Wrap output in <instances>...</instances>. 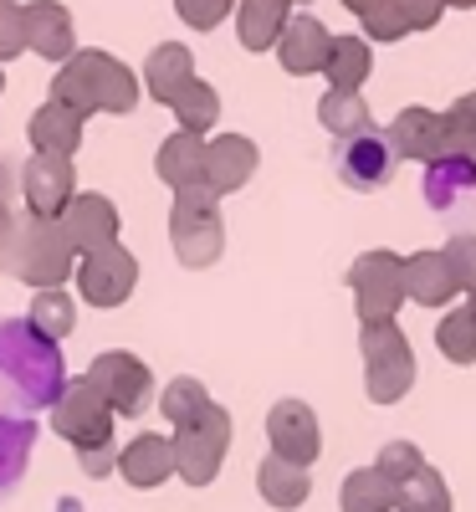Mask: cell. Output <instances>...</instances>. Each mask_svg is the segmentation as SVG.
<instances>
[{"mask_svg":"<svg viewBox=\"0 0 476 512\" xmlns=\"http://www.w3.org/2000/svg\"><path fill=\"white\" fill-rule=\"evenodd\" d=\"M67 384L62 344L36 333L31 318H0V415L52 410Z\"/></svg>","mask_w":476,"mask_h":512,"instance_id":"1","label":"cell"},{"mask_svg":"<svg viewBox=\"0 0 476 512\" xmlns=\"http://www.w3.org/2000/svg\"><path fill=\"white\" fill-rule=\"evenodd\" d=\"M113 420H118V415L108 410V400L98 395V384H93L88 374L67 379L62 395H57V405H52V431H57L62 441H72L77 466H82L88 477H108L113 466H118Z\"/></svg>","mask_w":476,"mask_h":512,"instance_id":"2","label":"cell"},{"mask_svg":"<svg viewBox=\"0 0 476 512\" xmlns=\"http://www.w3.org/2000/svg\"><path fill=\"white\" fill-rule=\"evenodd\" d=\"M52 98L77 108L82 118L88 113H134L139 108V77L128 72L118 57L88 47V52H72L52 82Z\"/></svg>","mask_w":476,"mask_h":512,"instance_id":"3","label":"cell"},{"mask_svg":"<svg viewBox=\"0 0 476 512\" xmlns=\"http://www.w3.org/2000/svg\"><path fill=\"white\" fill-rule=\"evenodd\" d=\"M215 200L221 195L210 185H190V190H175V205H169V241H175L180 267L190 272L221 262V251H226V221Z\"/></svg>","mask_w":476,"mask_h":512,"instance_id":"4","label":"cell"},{"mask_svg":"<svg viewBox=\"0 0 476 512\" xmlns=\"http://www.w3.org/2000/svg\"><path fill=\"white\" fill-rule=\"evenodd\" d=\"M16 282L26 287H62L72 272H77V251L72 241L62 236L57 221L47 216H21L16 221V246H11V267H6Z\"/></svg>","mask_w":476,"mask_h":512,"instance_id":"5","label":"cell"},{"mask_svg":"<svg viewBox=\"0 0 476 512\" xmlns=\"http://www.w3.org/2000/svg\"><path fill=\"white\" fill-rule=\"evenodd\" d=\"M169 446H175V472L190 487H210L215 472H221V461H226V446H231V415L221 405H210L200 420L180 425Z\"/></svg>","mask_w":476,"mask_h":512,"instance_id":"6","label":"cell"},{"mask_svg":"<svg viewBox=\"0 0 476 512\" xmlns=\"http://www.w3.org/2000/svg\"><path fill=\"white\" fill-rule=\"evenodd\" d=\"M364 384L379 405L400 400L415 384V359L395 323H364Z\"/></svg>","mask_w":476,"mask_h":512,"instance_id":"7","label":"cell"},{"mask_svg":"<svg viewBox=\"0 0 476 512\" xmlns=\"http://www.w3.org/2000/svg\"><path fill=\"white\" fill-rule=\"evenodd\" d=\"M77 292H82V303L88 308H123L128 297H134L139 287V262H134V251L128 246H103V251H88V256H77Z\"/></svg>","mask_w":476,"mask_h":512,"instance_id":"8","label":"cell"},{"mask_svg":"<svg viewBox=\"0 0 476 512\" xmlns=\"http://www.w3.org/2000/svg\"><path fill=\"white\" fill-rule=\"evenodd\" d=\"M88 379L98 384V395L108 400L113 415H144L149 400H154V374L139 354H128V349H108L88 364Z\"/></svg>","mask_w":476,"mask_h":512,"instance_id":"9","label":"cell"},{"mask_svg":"<svg viewBox=\"0 0 476 512\" xmlns=\"http://www.w3.org/2000/svg\"><path fill=\"white\" fill-rule=\"evenodd\" d=\"M395 164H400V154H395V144H389V134H379V128L369 123V128H359V134H349V139H338V149H333V169H338V180L349 185V190H384L389 180H395Z\"/></svg>","mask_w":476,"mask_h":512,"instance_id":"10","label":"cell"},{"mask_svg":"<svg viewBox=\"0 0 476 512\" xmlns=\"http://www.w3.org/2000/svg\"><path fill=\"white\" fill-rule=\"evenodd\" d=\"M425 200L446 221H476V154L446 149L425 159Z\"/></svg>","mask_w":476,"mask_h":512,"instance_id":"11","label":"cell"},{"mask_svg":"<svg viewBox=\"0 0 476 512\" xmlns=\"http://www.w3.org/2000/svg\"><path fill=\"white\" fill-rule=\"evenodd\" d=\"M349 287L359 297V318L364 323H389L405 297V262H395L389 251H369L354 262Z\"/></svg>","mask_w":476,"mask_h":512,"instance_id":"12","label":"cell"},{"mask_svg":"<svg viewBox=\"0 0 476 512\" xmlns=\"http://www.w3.org/2000/svg\"><path fill=\"white\" fill-rule=\"evenodd\" d=\"M72 195H77V175H72V159H67V154H31V159L21 164V200H26V216L57 221Z\"/></svg>","mask_w":476,"mask_h":512,"instance_id":"13","label":"cell"},{"mask_svg":"<svg viewBox=\"0 0 476 512\" xmlns=\"http://www.w3.org/2000/svg\"><path fill=\"white\" fill-rule=\"evenodd\" d=\"M57 226H62V236L72 241L77 256L103 251V246L118 241V205H113L108 195H98V190H77V195L67 200V210L57 216Z\"/></svg>","mask_w":476,"mask_h":512,"instance_id":"14","label":"cell"},{"mask_svg":"<svg viewBox=\"0 0 476 512\" xmlns=\"http://www.w3.org/2000/svg\"><path fill=\"white\" fill-rule=\"evenodd\" d=\"M267 441H272V456L292 461V466H308L318 461L323 441H318V420L302 400H277L272 415H267Z\"/></svg>","mask_w":476,"mask_h":512,"instance_id":"15","label":"cell"},{"mask_svg":"<svg viewBox=\"0 0 476 512\" xmlns=\"http://www.w3.org/2000/svg\"><path fill=\"white\" fill-rule=\"evenodd\" d=\"M328 52H333V36L318 16H287L282 36H277V57L292 77H308V72H323L328 67Z\"/></svg>","mask_w":476,"mask_h":512,"instance_id":"16","label":"cell"},{"mask_svg":"<svg viewBox=\"0 0 476 512\" xmlns=\"http://www.w3.org/2000/svg\"><path fill=\"white\" fill-rule=\"evenodd\" d=\"M21 21H26V52L47 57V62H67L77 52L72 16L57 0H31V6H21Z\"/></svg>","mask_w":476,"mask_h":512,"instance_id":"17","label":"cell"},{"mask_svg":"<svg viewBox=\"0 0 476 512\" xmlns=\"http://www.w3.org/2000/svg\"><path fill=\"white\" fill-rule=\"evenodd\" d=\"M169 472H175V446H169L164 436H154V431L134 436L118 451V477L128 487H139V492H154L159 482H169Z\"/></svg>","mask_w":476,"mask_h":512,"instance_id":"18","label":"cell"},{"mask_svg":"<svg viewBox=\"0 0 476 512\" xmlns=\"http://www.w3.org/2000/svg\"><path fill=\"white\" fill-rule=\"evenodd\" d=\"M441 11H446V0H374L364 11V31L379 36V41H400L410 31L436 26Z\"/></svg>","mask_w":476,"mask_h":512,"instance_id":"19","label":"cell"},{"mask_svg":"<svg viewBox=\"0 0 476 512\" xmlns=\"http://www.w3.org/2000/svg\"><path fill=\"white\" fill-rule=\"evenodd\" d=\"M251 175H256V144H251V139L221 134V139L205 144V185H210L215 195L241 190Z\"/></svg>","mask_w":476,"mask_h":512,"instance_id":"20","label":"cell"},{"mask_svg":"<svg viewBox=\"0 0 476 512\" xmlns=\"http://www.w3.org/2000/svg\"><path fill=\"white\" fill-rule=\"evenodd\" d=\"M26 139H31V149L36 154H77L82 149V113L77 108H67V103H41L36 113H31V123H26Z\"/></svg>","mask_w":476,"mask_h":512,"instance_id":"21","label":"cell"},{"mask_svg":"<svg viewBox=\"0 0 476 512\" xmlns=\"http://www.w3.org/2000/svg\"><path fill=\"white\" fill-rule=\"evenodd\" d=\"M31 451H36V420L31 415H0V502L21 492Z\"/></svg>","mask_w":476,"mask_h":512,"instance_id":"22","label":"cell"},{"mask_svg":"<svg viewBox=\"0 0 476 512\" xmlns=\"http://www.w3.org/2000/svg\"><path fill=\"white\" fill-rule=\"evenodd\" d=\"M154 175L169 185V190H190V185H205V139L200 134H180L164 139L159 154H154Z\"/></svg>","mask_w":476,"mask_h":512,"instance_id":"23","label":"cell"},{"mask_svg":"<svg viewBox=\"0 0 476 512\" xmlns=\"http://www.w3.org/2000/svg\"><path fill=\"white\" fill-rule=\"evenodd\" d=\"M389 144L395 154H410V159H436L446 154V118H436L430 108H405L395 123H389Z\"/></svg>","mask_w":476,"mask_h":512,"instance_id":"24","label":"cell"},{"mask_svg":"<svg viewBox=\"0 0 476 512\" xmlns=\"http://www.w3.org/2000/svg\"><path fill=\"white\" fill-rule=\"evenodd\" d=\"M185 82H195V57L180 47V41H164V47L149 52V62H144V88H149V98H159V103L169 108V103L180 98Z\"/></svg>","mask_w":476,"mask_h":512,"instance_id":"25","label":"cell"},{"mask_svg":"<svg viewBox=\"0 0 476 512\" xmlns=\"http://www.w3.org/2000/svg\"><path fill=\"white\" fill-rule=\"evenodd\" d=\"M292 16V0H241V16H236V36L246 52H267L277 47V36Z\"/></svg>","mask_w":476,"mask_h":512,"instance_id":"26","label":"cell"},{"mask_svg":"<svg viewBox=\"0 0 476 512\" xmlns=\"http://www.w3.org/2000/svg\"><path fill=\"white\" fill-rule=\"evenodd\" d=\"M405 292L415 297V303H425V308L446 303V297L456 292V277H451L446 251H441V256H436V251H420V256H410V262H405Z\"/></svg>","mask_w":476,"mask_h":512,"instance_id":"27","label":"cell"},{"mask_svg":"<svg viewBox=\"0 0 476 512\" xmlns=\"http://www.w3.org/2000/svg\"><path fill=\"white\" fill-rule=\"evenodd\" d=\"M256 487H262V497L282 512L302 507L308 502V466H292L282 456H267L262 466H256Z\"/></svg>","mask_w":476,"mask_h":512,"instance_id":"28","label":"cell"},{"mask_svg":"<svg viewBox=\"0 0 476 512\" xmlns=\"http://www.w3.org/2000/svg\"><path fill=\"white\" fill-rule=\"evenodd\" d=\"M343 512H389L395 507V482H389L379 466H364V472L343 477Z\"/></svg>","mask_w":476,"mask_h":512,"instance_id":"29","label":"cell"},{"mask_svg":"<svg viewBox=\"0 0 476 512\" xmlns=\"http://www.w3.org/2000/svg\"><path fill=\"white\" fill-rule=\"evenodd\" d=\"M31 328L36 333H47V338H57V344H62V338L77 328V303H72V297L62 292V287H41L36 297H31Z\"/></svg>","mask_w":476,"mask_h":512,"instance_id":"30","label":"cell"},{"mask_svg":"<svg viewBox=\"0 0 476 512\" xmlns=\"http://www.w3.org/2000/svg\"><path fill=\"white\" fill-rule=\"evenodd\" d=\"M210 405H215L210 390H205L200 379H190V374L169 379V384H164V395H159V410H164V420L175 425V431H180V425H190V420H200Z\"/></svg>","mask_w":476,"mask_h":512,"instance_id":"31","label":"cell"},{"mask_svg":"<svg viewBox=\"0 0 476 512\" xmlns=\"http://www.w3.org/2000/svg\"><path fill=\"white\" fill-rule=\"evenodd\" d=\"M395 507H400V512H451V492H446L441 472L420 466V472H410V477L395 487Z\"/></svg>","mask_w":476,"mask_h":512,"instance_id":"32","label":"cell"},{"mask_svg":"<svg viewBox=\"0 0 476 512\" xmlns=\"http://www.w3.org/2000/svg\"><path fill=\"white\" fill-rule=\"evenodd\" d=\"M328 82L343 93H359V82L369 77V47L359 36H333V52H328Z\"/></svg>","mask_w":476,"mask_h":512,"instance_id":"33","label":"cell"},{"mask_svg":"<svg viewBox=\"0 0 476 512\" xmlns=\"http://www.w3.org/2000/svg\"><path fill=\"white\" fill-rule=\"evenodd\" d=\"M169 108H175V118H180L185 134H205V128H210L215 118H221V93H215L210 82H200V77H195V82H185L180 98L169 103Z\"/></svg>","mask_w":476,"mask_h":512,"instance_id":"34","label":"cell"},{"mask_svg":"<svg viewBox=\"0 0 476 512\" xmlns=\"http://www.w3.org/2000/svg\"><path fill=\"white\" fill-rule=\"evenodd\" d=\"M318 118H323V128H328L333 139H349V134H359V128L374 123L369 108H364V98L359 93H343V88H328V98L318 103Z\"/></svg>","mask_w":476,"mask_h":512,"instance_id":"35","label":"cell"},{"mask_svg":"<svg viewBox=\"0 0 476 512\" xmlns=\"http://www.w3.org/2000/svg\"><path fill=\"white\" fill-rule=\"evenodd\" d=\"M436 344L446 349V359L471 364V359H476V313H471V308H456L451 318H441V328H436Z\"/></svg>","mask_w":476,"mask_h":512,"instance_id":"36","label":"cell"},{"mask_svg":"<svg viewBox=\"0 0 476 512\" xmlns=\"http://www.w3.org/2000/svg\"><path fill=\"white\" fill-rule=\"evenodd\" d=\"M446 144L461 149V154H476V93L461 98V103L446 113Z\"/></svg>","mask_w":476,"mask_h":512,"instance_id":"37","label":"cell"},{"mask_svg":"<svg viewBox=\"0 0 476 512\" xmlns=\"http://www.w3.org/2000/svg\"><path fill=\"white\" fill-rule=\"evenodd\" d=\"M26 52V21L16 0H0V62H11Z\"/></svg>","mask_w":476,"mask_h":512,"instance_id":"38","label":"cell"},{"mask_svg":"<svg viewBox=\"0 0 476 512\" xmlns=\"http://www.w3.org/2000/svg\"><path fill=\"white\" fill-rule=\"evenodd\" d=\"M175 11H180L185 26L210 31V26H221V21L231 16V0H175Z\"/></svg>","mask_w":476,"mask_h":512,"instance_id":"39","label":"cell"},{"mask_svg":"<svg viewBox=\"0 0 476 512\" xmlns=\"http://www.w3.org/2000/svg\"><path fill=\"white\" fill-rule=\"evenodd\" d=\"M420 466H425V461H420V451H415L410 441H395V446H384V456H379V472H384L389 482H395V487H400V482H405L410 472H420Z\"/></svg>","mask_w":476,"mask_h":512,"instance_id":"40","label":"cell"},{"mask_svg":"<svg viewBox=\"0 0 476 512\" xmlns=\"http://www.w3.org/2000/svg\"><path fill=\"white\" fill-rule=\"evenodd\" d=\"M446 262H451L456 287H471V292H476V236H456V241L446 246Z\"/></svg>","mask_w":476,"mask_h":512,"instance_id":"41","label":"cell"},{"mask_svg":"<svg viewBox=\"0 0 476 512\" xmlns=\"http://www.w3.org/2000/svg\"><path fill=\"white\" fill-rule=\"evenodd\" d=\"M16 210L11 205H0V272H6L11 267V246H16Z\"/></svg>","mask_w":476,"mask_h":512,"instance_id":"42","label":"cell"},{"mask_svg":"<svg viewBox=\"0 0 476 512\" xmlns=\"http://www.w3.org/2000/svg\"><path fill=\"white\" fill-rule=\"evenodd\" d=\"M0 205H11V169L0 164Z\"/></svg>","mask_w":476,"mask_h":512,"instance_id":"43","label":"cell"},{"mask_svg":"<svg viewBox=\"0 0 476 512\" xmlns=\"http://www.w3.org/2000/svg\"><path fill=\"white\" fill-rule=\"evenodd\" d=\"M343 6H349V11H359V16H364V11L374 6V0H343Z\"/></svg>","mask_w":476,"mask_h":512,"instance_id":"44","label":"cell"},{"mask_svg":"<svg viewBox=\"0 0 476 512\" xmlns=\"http://www.w3.org/2000/svg\"><path fill=\"white\" fill-rule=\"evenodd\" d=\"M446 6H476V0H446Z\"/></svg>","mask_w":476,"mask_h":512,"instance_id":"45","label":"cell"},{"mask_svg":"<svg viewBox=\"0 0 476 512\" xmlns=\"http://www.w3.org/2000/svg\"><path fill=\"white\" fill-rule=\"evenodd\" d=\"M0 88H6V72H0Z\"/></svg>","mask_w":476,"mask_h":512,"instance_id":"46","label":"cell"},{"mask_svg":"<svg viewBox=\"0 0 476 512\" xmlns=\"http://www.w3.org/2000/svg\"><path fill=\"white\" fill-rule=\"evenodd\" d=\"M471 313H476V303H471Z\"/></svg>","mask_w":476,"mask_h":512,"instance_id":"47","label":"cell"}]
</instances>
